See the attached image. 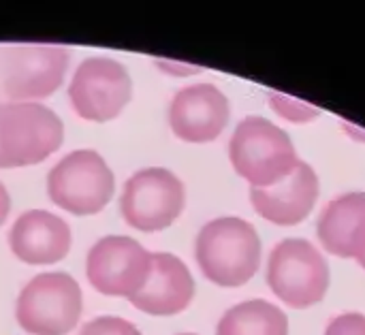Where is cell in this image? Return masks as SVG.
<instances>
[{"label": "cell", "instance_id": "cell-6", "mask_svg": "<svg viewBox=\"0 0 365 335\" xmlns=\"http://www.w3.org/2000/svg\"><path fill=\"white\" fill-rule=\"evenodd\" d=\"M331 282L327 259L302 237L282 239L267 261V284L287 306L304 310L319 304Z\"/></svg>", "mask_w": 365, "mask_h": 335}, {"label": "cell", "instance_id": "cell-12", "mask_svg": "<svg viewBox=\"0 0 365 335\" xmlns=\"http://www.w3.org/2000/svg\"><path fill=\"white\" fill-rule=\"evenodd\" d=\"M9 248L28 265H53L68 257L73 233L64 218L47 210L24 212L9 231Z\"/></svg>", "mask_w": 365, "mask_h": 335}, {"label": "cell", "instance_id": "cell-19", "mask_svg": "<svg viewBox=\"0 0 365 335\" xmlns=\"http://www.w3.org/2000/svg\"><path fill=\"white\" fill-rule=\"evenodd\" d=\"M325 335H365V316L359 312L340 314L327 325Z\"/></svg>", "mask_w": 365, "mask_h": 335}, {"label": "cell", "instance_id": "cell-10", "mask_svg": "<svg viewBox=\"0 0 365 335\" xmlns=\"http://www.w3.org/2000/svg\"><path fill=\"white\" fill-rule=\"evenodd\" d=\"M71 49L64 45H15L4 60V92L11 103H38L64 83Z\"/></svg>", "mask_w": 365, "mask_h": 335}, {"label": "cell", "instance_id": "cell-15", "mask_svg": "<svg viewBox=\"0 0 365 335\" xmlns=\"http://www.w3.org/2000/svg\"><path fill=\"white\" fill-rule=\"evenodd\" d=\"M323 248L340 259L365 254V192H349L325 205L317 222Z\"/></svg>", "mask_w": 365, "mask_h": 335}, {"label": "cell", "instance_id": "cell-23", "mask_svg": "<svg viewBox=\"0 0 365 335\" xmlns=\"http://www.w3.org/2000/svg\"><path fill=\"white\" fill-rule=\"evenodd\" d=\"M180 335H195V334H180Z\"/></svg>", "mask_w": 365, "mask_h": 335}, {"label": "cell", "instance_id": "cell-8", "mask_svg": "<svg viewBox=\"0 0 365 335\" xmlns=\"http://www.w3.org/2000/svg\"><path fill=\"white\" fill-rule=\"evenodd\" d=\"M133 98L128 68L105 56H90L79 62L68 83V100L81 120L105 124L115 120Z\"/></svg>", "mask_w": 365, "mask_h": 335}, {"label": "cell", "instance_id": "cell-22", "mask_svg": "<svg viewBox=\"0 0 365 335\" xmlns=\"http://www.w3.org/2000/svg\"><path fill=\"white\" fill-rule=\"evenodd\" d=\"M357 263H359V265H361V267H364V269H365V254H364V257H361V259H359V261H357Z\"/></svg>", "mask_w": 365, "mask_h": 335}, {"label": "cell", "instance_id": "cell-5", "mask_svg": "<svg viewBox=\"0 0 365 335\" xmlns=\"http://www.w3.org/2000/svg\"><path fill=\"white\" fill-rule=\"evenodd\" d=\"M81 310L79 282L66 272H45L21 289L15 319L30 335H68L79 325Z\"/></svg>", "mask_w": 365, "mask_h": 335}, {"label": "cell", "instance_id": "cell-16", "mask_svg": "<svg viewBox=\"0 0 365 335\" xmlns=\"http://www.w3.org/2000/svg\"><path fill=\"white\" fill-rule=\"evenodd\" d=\"M216 335H289V319L282 308L265 299H250L222 314Z\"/></svg>", "mask_w": 365, "mask_h": 335}, {"label": "cell", "instance_id": "cell-21", "mask_svg": "<svg viewBox=\"0 0 365 335\" xmlns=\"http://www.w3.org/2000/svg\"><path fill=\"white\" fill-rule=\"evenodd\" d=\"M9 214H11V195H9L6 186L0 182V227L6 222Z\"/></svg>", "mask_w": 365, "mask_h": 335}, {"label": "cell", "instance_id": "cell-7", "mask_svg": "<svg viewBox=\"0 0 365 335\" xmlns=\"http://www.w3.org/2000/svg\"><path fill=\"white\" fill-rule=\"evenodd\" d=\"M186 188L182 180L165 167H148L133 173L120 197L124 222L141 233L169 229L184 212Z\"/></svg>", "mask_w": 365, "mask_h": 335}, {"label": "cell", "instance_id": "cell-13", "mask_svg": "<svg viewBox=\"0 0 365 335\" xmlns=\"http://www.w3.org/2000/svg\"><path fill=\"white\" fill-rule=\"evenodd\" d=\"M319 199V175L308 163L297 167L278 184L267 188H250V201L259 216L278 227L304 222Z\"/></svg>", "mask_w": 365, "mask_h": 335}, {"label": "cell", "instance_id": "cell-9", "mask_svg": "<svg viewBox=\"0 0 365 335\" xmlns=\"http://www.w3.org/2000/svg\"><path fill=\"white\" fill-rule=\"evenodd\" d=\"M152 252L126 235L101 237L86 257V276L94 291L107 297L133 299L150 278Z\"/></svg>", "mask_w": 365, "mask_h": 335}, {"label": "cell", "instance_id": "cell-14", "mask_svg": "<svg viewBox=\"0 0 365 335\" xmlns=\"http://www.w3.org/2000/svg\"><path fill=\"white\" fill-rule=\"evenodd\" d=\"M195 297V278L186 263L169 252H152V269L145 287L130 304L150 316H175Z\"/></svg>", "mask_w": 365, "mask_h": 335}, {"label": "cell", "instance_id": "cell-20", "mask_svg": "<svg viewBox=\"0 0 365 335\" xmlns=\"http://www.w3.org/2000/svg\"><path fill=\"white\" fill-rule=\"evenodd\" d=\"M156 66L163 71V73H171V75H197L201 73L203 68L201 66H195V64H184V62H173V60H154Z\"/></svg>", "mask_w": 365, "mask_h": 335}, {"label": "cell", "instance_id": "cell-3", "mask_svg": "<svg viewBox=\"0 0 365 335\" xmlns=\"http://www.w3.org/2000/svg\"><path fill=\"white\" fill-rule=\"evenodd\" d=\"M62 141L64 124L43 103L0 105V169L41 165Z\"/></svg>", "mask_w": 365, "mask_h": 335}, {"label": "cell", "instance_id": "cell-17", "mask_svg": "<svg viewBox=\"0 0 365 335\" xmlns=\"http://www.w3.org/2000/svg\"><path fill=\"white\" fill-rule=\"evenodd\" d=\"M269 105L280 118L293 124H308L321 115V109H317L314 105L293 98L289 94H280V92H269Z\"/></svg>", "mask_w": 365, "mask_h": 335}, {"label": "cell", "instance_id": "cell-2", "mask_svg": "<svg viewBox=\"0 0 365 335\" xmlns=\"http://www.w3.org/2000/svg\"><path fill=\"white\" fill-rule=\"evenodd\" d=\"M229 158L235 173L252 188L282 182L299 163L291 137L261 115H250L237 124L229 141Z\"/></svg>", "mask_w": 365, "mask_h": 335}, {"label": "cell", "instance_id": "cell-11", "mask_svg": "<svg viewBox=\"0 0 365 335\" xmlns=\"http://www.w3.org/2000/svg\"><path fill=\"white\" fill-rule=\"evenodd\" d=\"M229 118L231 103L214 83H195L178 90L167 111L173 135L188 143H210L218 139Z\"/></svg>", "mask_w": 365, "mask_h": 335}, {"label": "cell", "instance_id": "cell-1", "mask_svg": "<svg viewBox=\"0 0 365 335\" xmlns=\"http://www.w3.org/2000/svg\"><path fill=\"white\" fill-rule=\"evenodd\" d=\"M195 259L203 276L216 287H244L261 267L259 233L237 216L210 220L195 239Z\"/></svg>", "mask_w": 365, "mask_h": 335}, {"label": "cell", "instance_id": "cell-18", "mask_svg": "<svg viewBox=\"0 0 365 335\" xmlns=\"http://www.w3.org/2000/svg\"><path fill=\"white\" fill-rule=\"evenodd\" d=\"M79 335H143L130 321L120 316H98L81 327Z\"/></svg>", "mask_w": 365, "mask_h": 335}, {"label": "cell", "instance_id": "cell-4", "mask_svg": "<svg viewBox=\"0 0 365 335\" xmlns=\"http://www.w3.org/2000/svg\"><path fill=\"white\" fill-rule=\"evenodd\" d=\"M47 197L73 216H94L103 212L113 192L115 177L103 154L96 150H75L47 173Z\"/></svg>", "mask_w": 365, "mask_h": 335}]
</instances>
